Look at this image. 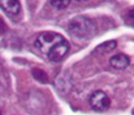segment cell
Masks as SVG:
<instances>
[{"mask_svg":"<svg viewBox=\"0 0 134 115\" xmlns=\"http://www.w3.org/2000/svg\"><path fill=\"white\" fill-rule=\"evenodd\" d=\"M34 44L35 48L39 49V52L52 62H57L64 58L66 52L69 50V43L65 40V38L51 31L39 34Z\"/></svg>","mask_w":134,"mask_h":115,"instance_id":"1","label":"cell"},{"mask_svg":"<svg viewBox=\"0 0 134 115\" xmlns=\"http://www.w3.org/2000/svg\"><path fill=\"white\" fill-rule=\"evenodd\" d=\"M68 29H69L70 34L74 35L76 38H89V36H91L95 33L94 22L90 18L85 17V16L74 17L69 22Z\"/></svg>","mask_w":134,"mask_h":115,"instance_id":"2","label":"cell"},{"mask_svg":"<svg viewBox=\"0 0 134 115\" xmlns=\"http://www.w3.org/2000/svg\"><path fill=\"white\" fill-rule=\"evenodd\" d=\"M89 104L92 110H95L98 113H103V111L108 110V107L111 105V100L103 91H96L90 96Z\"/></svg>","mask_w":134,"mask_h":115,"instance_id":"3","label":"cell"},{"mask_svg":"<svg viewBox=\"0 0 134 115\" xmlns=\"http://www.w3.org/2000/svg\"><path fill=\"white\" fill-rule=\"evenodd\" d=\"M55 88H56V91L57 92H60V93H68L70 89H72V87H73V83H72V76H70V74L69 73H66V71H63V73H60L56 79H55Z\"/></svg>","mask_w":134,"mask_h":115,"instance_id":"4","label":"cell"},{"mask_svg":"<svg viewBox=\"0 0 134 115\" xmlns=\"http://www.w3.org/2000/svg\"><path fill=\"white\" fill-rule=\"evenodd\" d=\"M0 8L9 16H17L21 10L18 0H0Z\"/></svg>","mask_w":134,"mask_h":115,"instance_id":"5","label":"cell"},{"mask_svg":"<svg viewBox=\"0 0 134 115\" xmlns=\"http://www.w3.org/2000/svg\"><path fill=\"white\" fill-rule=\"evenodd\" d=\"M130 63V60L126 54H115L111 60H109V65L113 67V69H117V70H124L129 66Z\"/></svg>","mask_w":134,"mask_h":115,"instance_id":"6","label":"cell"},{"mask_svg":"<svg viewBox=\"0 0 134 115\" xmlns=\"http://www.w3.org/2000/svg\"><path fill=\"white\" fill-rule=\"evenodd\" d=\"M117 47V43L115 40H108V41H104L103 44H100L95 52H99V53H108V52H112L115 48Z\"/></svg>","mask_w":134,"mask_h":115,"instance_id":"7","label":"cell"},{"mask_svg":"<svg viewBox=\"0 0 134 115\" xmlns=\"http://www.w3.org/2000/svg\"><path fill=\"white\" fill-rule=\"evenodd\" d=\"M33 76L37 80H39L41 83L46 84L48 81V78H47V74H46L43 70H39V69H34L33 70Z\"/></svg>","mask_w":134,"mask_h":115,"instance_id":"8","label":"cell"},{"mask_svg":"<svg viewBox=\"0 0 134 115\" xmlns=\"http://www.w3.org/2000/svg\"><path fill=\"white\" fill-rule=\"evenodd\" d=\"M49 1H51V5L53 8H56V9H64V8H66L70 4L72 0H49Z\"/></svg>","mask_w":134,"mask_h":115,"instance_id":"9","label":"cell"},{"mask_svg":"<svg viewBox=\"0 0 134 115\" xmlns=\"http://www.w3.org/2000/svg\"><path fill=\"white\" fill-rule=\"evenodd\" d=\"M128 20L134 25V9H132V10L129 12V14H128Z\"/></svg>","mask_w":134,"mask_h":115,"instance_id":"10","label":"cell"},{"mask_svg":"<svg viewBox=\"0 0 134 115\" xmlns=\"http://www.w3.org/2000/svg\"><path fill=\"white\" fill-rule=\"evenodd\" d=\"M76 1H80L81 3V1H87V0H76Z\"/></svg>","mask_w":134,"mask_h":115,"instance_id":"11","label":"cell"}]
</instances>
